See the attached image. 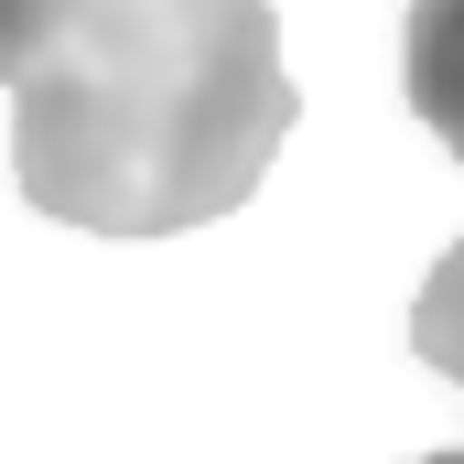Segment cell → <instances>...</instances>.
Returning <instances> with one entry per match:
<instances>
[{
  "instance_id": "cell-5",
  "label": "cell",
  "mask_w": 464,
  "mask_h": 464,
  "mask_svg": "<svg viewBox=\"0 0 464 464\" xmlns=\"http://www.w3.org/2000/svg\"><path fill=\"white\" fill-rule=\"evenodd\" d=\"M432 464H464V454H432Z\"/></svg>"
},
{
  "instance_id": "cell-1",
  "label": "cell",
  "mask_w": 464,
  "mask_h": 464,
  "mask_svg": "<svg viewBox=\"0 0 464 464\" xmlns=\"http://www.w3.org/2000/svg\"><path fill=\"white\" fill-rule=\"evenodd\" d=\"M292 109L270 0H54L11 87V184L98 237L217 227L259 195Z\"/></svg>"
},
{
  "instance_id": "cell-2",
  "label": "cell",
  "mask_w": 464,
  "mask_h": 464,
  "mask_svg": "<svg viewBox=\"0 0 464 464\" xmlns=\"http://www.w3.org/2000/svg\"><path fill=\"white\" fill-rule=\"evenodd\" d=\"M400 98H411V119L464 162V0H411V33H400Z\"/></svg>"
},
{
  "instance_id": "cell-3",
  "label": "cell",
  "mask_w": 464,
  "mask_h": 464,
  "mask_svg": "<svg viewBox=\"0 0 464 464\" xmlns=\"http://www.w3.org/2000/svg\"><path fill=\"white\" fill-rule=\"evenodd\" d=\"M411 356L443 367V378L464 389V237L432 259V281H421V303H411Z\"/></svg>"
},
{
  "instance_id": "cell-4",
  "label": "cell",
  "mask_w": 464,
  "mask_h": 464,
  "mask_svg": "<svg viewBox=\"0 0 464 464\" xmlns=\"http://www.w3.org/2000/svg\"><path fill=\"white\" fill-rule=\"evenodd\" d=\"M44 22H54V0H0V87H22V65L44 54Z\"/></svg>"
}]
</instances>
